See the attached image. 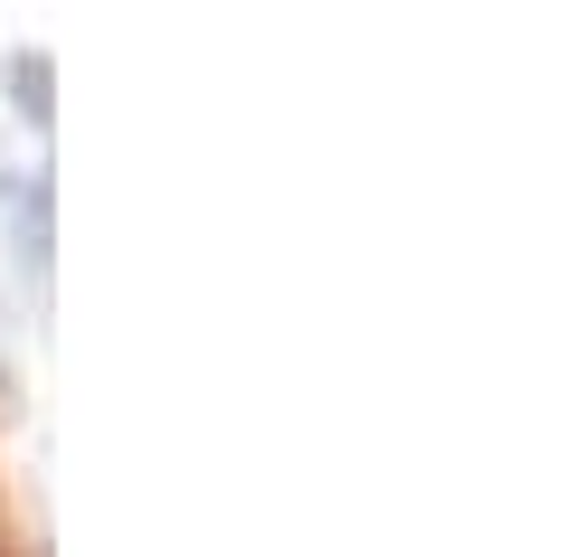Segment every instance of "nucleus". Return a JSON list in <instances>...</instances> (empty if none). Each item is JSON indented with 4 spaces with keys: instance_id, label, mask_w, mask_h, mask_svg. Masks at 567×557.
Segmentation results:
<instances>
[{
    "instance_id": "obj_2",
    "label": "nucleus",
    "mask_w": 567,
    "mask_h": 557,
    "mask_svg": "<svg viewBox=\"0 0 567 557\" xmlns=\"http://www.w3.org/2000/svg\"><path fill=\"white\" fill-rule=\"evenodd\" d=\"M10 104L48 133V48H20V58H10Z\"/></svg>"
},
{
    "instance_id": "obj_1",
    "label": "nucleus",
    "mask_w": 567,
    "mask_h": 557,
    "mask_svg": "<svg viewBox=\"0 0 567 557\" xmlns=\"http://www.w3.org/2000/svg\"><path fill=\"white\" fill-rule=\"evenodd\" d=\"M10 256H29V283H48V171H29L10 199Z\"/></svg>"
}]
</instances>
